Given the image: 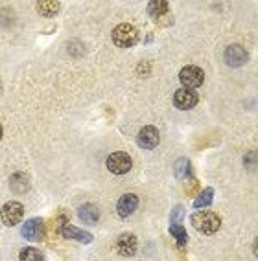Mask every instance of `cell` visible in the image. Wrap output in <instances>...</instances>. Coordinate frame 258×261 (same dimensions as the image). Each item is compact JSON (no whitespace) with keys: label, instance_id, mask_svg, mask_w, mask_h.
<instances>
[{"label":"cell","instance_id":"1","mask_svg":"<svg viewBox=\"0 0 258 261\" xmlns=\"http://www.w3.org/2000/svg\"><path fill=\"white\" fill-rule=\"evenodd\" d=\"M192 226L203 236H212L221 226V219L214 212H196L192 215Z\"/></svg>","mask_w":258,"mask_h":261},{"label":"cell","instance_id":"2","mask_svg":"<svg viewBox=\"0 0 258 261\" xmlns=\"http://www.w3.org/2000/svg\"><path fill=\"white\" fill-rule=\"evenodd\" d=\"M111 37H113V42L118 48H129V46H135L136 41H138V32H136V28L133 24L122 22L113 30Z\"/></svg>","mask_w":258,"mask_h":261},{"label":"cell","instance_id":"3","mask_svg":"<svg viewBox=\"0 0 258 261\" xmlns=\"http://www.w3.org/2000/svg\"><path fill=\"white\" fill-rule=\"evenodd\" d=\"M179 81H181V85H183L184 89L196 90L205 81V72L196 65H188L179 72Z\"/></svg>","mask_w":258,"mask_h":261},{"label":"cell","instance_id":"4","mask_svg":"<svg viewBox=\"0 0 258 261\" xmlns=\"http://www.w3.org/2000/svg\"><path fill=\"white\" fill-rule=\"evenodd\" d=\"M107 169L113 175H126L129 173V169L133 168V160L131 156L124 151H116V153H111L107 159Z\"/></svg>","mask_w":258,"mask_h":261},{"label":"cell","instance_id":"5","mask_svg":"<svg viewBox=\"0 0 258 261\" xmlns=\"http://www.w3.org/2000/svg\"><path fill=\"white\" fill-rule=\"evenodd\" d=\"M24 215V206L17 201H10L6 202L2 206V210H0V219L6 226H15V224H19L20 219H22Z\"/></svg>","mask_w":258,"mask_h":261},{"label":"cell","instance_id":"6","mask_svg":"<svg viewBox=\"0 0 258 261\" xmlns=\"http://www.w3.org/2000/svg\"><path fill=\"white\" fill-rule=\"evenodd\" d=\"M199 101V96H197L196 90L192 89H179L177 92L174 94V105L181 111H188V109H192L197 105Z\"/></svg>","mask_w":258,"mask_h":261},{"label":"cell","instance_id":"7","mask_svg":"<svg viewBox=\"0 0 258 261\" xmlns=\"http://www.w3.org/2000/svg\"><path fill=\"white\" fill-rule=\"evenodd\" d=\"M136 144L140 145L142 149H155L159 145V130L153 125H146L138 130L136 135Z\"/></svg>","mask_w":258,"mask_h":261},{"label":"cell","instance_id":"8","mask_svg":"<svg viewBox=\"0 0 258 261\" xmlns=\"http://www.w3.org/2000/svg\"><path fill=\"white\" fill-rule=\"evenodd\" d=\"M24 239H30V241H39L44 233V221L41 217H33L28 223H24L22 230H20Z\"/></svg>","mask_w":258,"mask_h":261},{"label":"cell","instance_id":"9","mask_svg":"<svg viewBox=\"0 0 258 261\" xmlns=\"http://www.w3.org/2000/svg\"><path fill=\"white\" fill-rule=\"evenodd\" d=\"M138 250V239L133 233H122L120 238L116 239V252L120 256H133Z\"/></svg>","mask_w":258,"mask_h":261},{"label":"cell","instance_id":"10","mask_svg":"<svg viewBox=\"0 0 258 261\" xmlns=\"http://www.w3.org/2000/svg\"><path fill=\"white\" fill-rule=\"evenodd\" d=\"M136 208H138V197L133 195V193H126V195H122L120 199H118L116 212L122 219H126V217L135 214Z\"/></svg>","mask_w":258,"mask_h":261},{"label":"cell","instance_id":"11","mask_svg":"<svg viewBox=\"0 0 258 261\" xmlns=\"http://www.w3.org/2000/svg\"><path fill=\"white\" fill-rule=\"evenodd\" d=\"M225 61L229 66H242L249 61V54L240 44H232L225 50Z\"/></svg>","mask_w":258,"mask_h":261},{"label":"cell","instance_id":"12","mask_svg":"<svg viewBox=\"0 0 258 261\" xmlns=\"http://www.w3.org/2000/svg\"><path fill=\"white\" fill-rule=\"evenodd\" d=\"M59 233H61L63 238H66V239H76V241L85 243V245L92 241V236H90L89 232H83V230L76 228V226H71V224H66V226H61V228H59Z\"/></svg>","mask_w":258,"mask_h":261},{"label":"cell","instance_id":"13","mask_svg":"<svg viewBox=\"0 0 258 261\" xmlns=\"http://www.w3.org/2000/svg\"><path fill=\"white\" fill-rule=\"evenodd\" d=\"M78 217H80L85 224H96L98 223L100 212L94 204H89V202H87V204H83L80 210H78Z\"/></svg>","mask_w":258,"mask_h":261},{"label":"cell","instance_id":"14","mask_svg":"<svg viewBox=\"0 0 258 261\" xmlns=\"http://www.w3.org/2000/svg\"><path fill=\"white\" fill-rule=\"evenodd\" d=\"M168 8H170V4L166 0H151L150 4H148V13H150L153 19H160L162 15L168 13Z\"/></svg>","mask_w":258,"mask_h":261},{"label":"cell","instance_id":"15","mask_svg":"<svg viewBox=\"0 0 258 261\" xmlns=\"http://www.w3.org/2000/svg\"><path fill=\"white\" fill-rule=\"evenodd\" d=\"M59 8H61V4L56 2V0H41V2H37V11L41 15H44V17H54V15H57Z\"/></svg>","mask_w":258,"mask_h":261},{"label":"cell","instance_id":"16","mask_svg":"<svg viewBox=\"0 0 258 261\" xmlns=\"http://www.w3.org/2000/svg\"><path fill=\"white\" fill-rule=\"evenodd\" d=\"M10 184H11V190H13V191H19V193H24V191L28 190L30 180H28V177H26L24 173H15L13 177H11Z\"/></svg>","mask_w":258,"mask_h":261},{"label":"cell","instance_id":"17","mask_svg":"<svg viewBox=\"0 0 258 261\" xmlns=\"http://www.w3.org/2000/svg\"><path fill=\"white\" fill-rule=\"evenodd\" d=\"M19 261H44V256H42V252L37 250V248L26 247L20 250Z\"/></svg>","mask_w":258,"mask_h":261},{"label":"cell","instance_id":"18","mask_svg":"<svg viewBox=\"0 0 258 261\" xmlns=\"http://www.w3.org/2000/svg\"><path fill=\"white\" fill-rule=\"evenodd\" d=\"M212 197H214V190H212V188H206V190L201 191V195L196 199L194 206H196V208H205V206H208L212 202Z\"/></svg>","mask_w":258,"mask_h":261},{"label":"cell","instance_id":"19","mask_svg":"<svg viewBox=\"0 0 258 261\" xmlns=\"http://www.w3.org/2000/svg\"><path fill=\"white\" fill-rule=\"evenodd\" d=\"M172 236H174L175 239H177V245L179 247H184L186 245V232H184V228L181 226V224H172Z\"/></svg>","mask_w":258,"mask_h":261},{"label":"cell","instance_id":"20","mask_svg":"<svg viewBox=\"0 0 258 261\" xmlns=\"http://www.w3.org/2000/svg\"><path fill=\"white\" fill-rule=\"evenodd\" d=\"M190 171H192V166H190V162L186 159H181L175 164V175L177 177H186Z\"/></svg>","mask_w":258,"mask_h":261},{"label":"cell","instance_id":"21","mask_svg":"<svg viewBox=\"0 0 258 261\" xmlns=\"http://www.w3.org/2000/svg\"><path fill=\"white\" fill-rule=\"evenodd\" d=\"M2 133H4V130H2V125H0V140H2Z\"/></svg>","mask_w":258,"mask_h":261},{"label":"cell","instance_id":"22","mask_svg":"<svg viewBox=\"0 0 258 261\" xmlns=\"http://www.w3.org/2000/svg\"><path fill=\"white\" fill-rule=\"evenodd\" d=\"M0 94H2V83H0Z\"/></svg>","mask_w":258,"mask_h":261}]
</instances>
